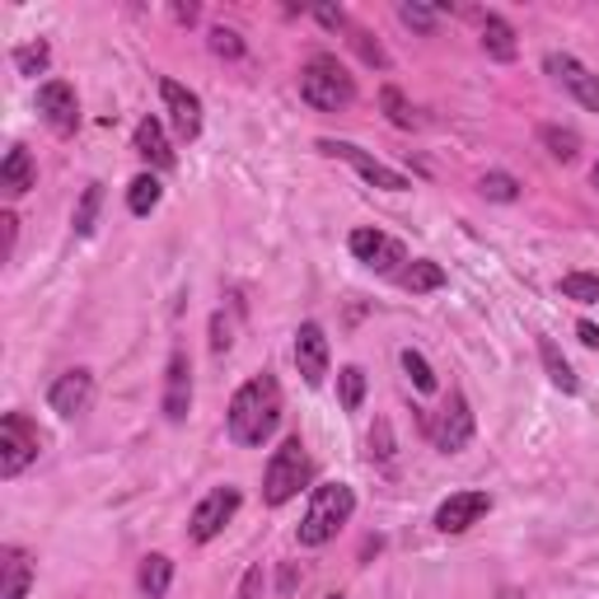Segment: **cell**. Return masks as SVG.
Instances as JSON below:
<instances>
[{
	"instance_id": "7",
	"label": "cell",
	"mask_w": 599,
	"mask_h": 599,
	"mask_svg": "<svg viewBox=\"0 0 599 599\" xmlns=\"http://www.w3.org/2000/svg\"><path fill=\"white\" fill-rule=\"evenodd\" d=\"M240 487H211L207 497L197 501L193 519H187V534H193V543H211L220 529L234 519V511H240Z\"/></svg>"
},
{
	"instance_id": "3",
	"label": "cell",
	"mask_w": 599,
	"mask_h": 599,
	"mask_svg": "<svg viewBox=\"0 0 599 599\" xmlns=\"http://www.w3.org/2000/svg\"><path fill=\"white\" fill-rule=\"evenodd\" d=\"M300 99H305L314 113H338V108H352L356 81L338 66V57L319 52L305 71H300Z\"/></svg>"
},
{
	"instance_id": "31",
	"label": "cell",
	"mask_w": 599,
	"mask_h": 599,
	"mask_svg": "<svg viewBox=\"0 0 599 599\" xmlns=\"http://www.w3.org/2000/svg\"><path fill=\"white\" fill-rule=\"evenodd\" d=\"M399 20H403L407 28H417V34H436L440 10H431V5H417V0H403V5H399Z\"/></svg>"
},
{
	"instance_id": "18",
	"label": "cell",
	"mask_w": 599,
	"mask_h": 599,
	"mask_svg": "<svg viewBox=\"0 0 599 599\" xmlns=\"http://www.w3.org/2000/svg\"><path fill=\"white\" fill-rule=\"evenodd\" d=\"M136 155L155 169H173V150H169V136L160 127V118H146L136 127Z\"/></svg>"
},
{
	"instance_id": "15",
	"label": "cell",
	"mask_w": 599,
	"mask_h": 599,
	"mask_svg": "<svg viewBox=\"0 0 599 599\" xmlns=\"http://www.w3.org/2000/svg\"><path fill=\"white\" fill-rule=\"evenodd\" d=\"M468 440H473V413H468V399L454 389L450 407L436 421V445H440V454H460V450H468Z\"/></svg>"
},
{
	"instance_id": "25",
	"label": "cell",
	"mask_w": 599,
	"mask_h": 599,
	"mask_svg": "<svg viewBox=\"0 0 599 599\" xmlns=\"http://www.w3.org/2000/svg\"><path fill=\"white\" fill-rule=\"evenodd\" d=\"M403 286L413 291V295H421V291H440V286H445V267L431 262V258H417V262L403 272Z\"/></svg>"
},
{
	"instance_id": "40",
	"label": "cell",
	"mask_w": 599,
	"mask_h": 599,
	"mask_svg": "<svg viewBox=\"0 0 599 599\" xmlns=\"http://www.w3.org/2000/svg\"><path fill=\"white\" fill-rule=\"evenodd\" d=\"M576 333H580V342H586V346H595V352H599V328H595V323H586V319H580V323H576Z\"/></svg>"
},
{
	"instance_id": "26",
	"label": "cell",
	"mask_w": 599,
	"mask_h": 599,
	"mask_svg": "<svg viewBox=\"0 0 599 599\" xmlns=\"http://www.w3.org/2000/svg\"><path fill=\"white\" fill-rule=\"evenodd\" d=\"M380 108H384V118H389L399 132H413V127H417V113H413V103L403 99L399 85H384V89H380Z\"/></svg>"
},
{
	"instance_id": "13",
	"label": "cell",
	"mask_w": 599,
	"mask_h": 599,
	"mask_svg": "<svg viewBox=\"0 0 599 599\" xmlns=\"http://www.w3.org/2000/svg\"><path fill=\"white\" fill-rule=\"evenodd\" d=\"M160 99L169 108V122H173V132H179V140H197L201 136V99L197 94L179 81H160Z\"/></svg>"
},
{
	"instance_id": "35",
	"label": "cell",
	"mask_w": 599,
	"mask_h": 599,
	"mask_svg": "<svg viewBox=\"0 0 599 599\" xmlns=\"http://www.w3.org/2000/svg\"><path fill=\"white\" fill-rule=\"evenodd\" d=\"M211 52L225 57V61H240L244 57V38L234 28H211Z\"/></svg>"
},
{
	"instance_id": "20",
	"label": "cell",
	"mask_w": 599,
	"mask_h": 599,
	"mask_svg": "<svg viewBox=\"0 0 599 599\" xmlns=\"http://www.w3.org/2000/svg\"><path fill=\"white\" fill-rule=\"evenodd\" d=\"M0 572H5V586H0V599H28V586H34V562H28L20 548H10L5 562H0Z\"/></svg>"
},
{
	"instance_id": "1",
	"label": "cell",
	"mask_w": 599,
	"mask_h": 599,
	"mask_svg": "<svg viewBox=\"0 0 599 599\" xmlns=\"http://www.w3.org/2000/svg\"><path fill=\"white\" fill-rule=\"evenodd\" d=\"M225 421H230V440H234V445H244V450L262 445V440L277 431V421H281V384H277V375L262 370L248 384L234 389Z\"/></svg>"
},
{
	"instance_id": "24",
	"label": "cell",
	"mask_w": 599,
	"mask_h": 599,
	"mask_svg": "<svg viewBox=\"0 0 599 599\" xmlns=\"http://www.w3.org/2000/svg\"><path fill=\"white\" fill-rule=\"evenodd\" d=\"M160 197H164L160 179H155V173H140V179H132V187H127V211L132 216H150L155 207H160Z\"/></svg>"
},
{
	"instance_id": "8",
	"label": "cell",
	"mask_w": 599,
	"mask_h": 599,
	"mask_svg": "<svg viewBox=\"0 0 599 599\" xmlns=\"http://www.w3.org/2000/svg\"><path fill=\"white\" fill-rule=\"evenodd\" d=\"M548 75H553V81L572 94L580 108L599 113V75L586 66V61H576V57H566V52H553V57H548Z\"/></svg>"
},
{
	"instance_id": "23",
	"label": "cell",
	"mask_w": 599,
	"mask_h": 599,
	"mask_svg": "<svg viewBox=\"0 0 599 599\" xmlns=\"http://www.w3.org/2000/svg\"><path fill=\"white\" fill-rule=\"evenodd\" d=\"M539 140H543V150L553 155V160H562V164H572L576 155H580V136L572 127H558V122H543Z\"/></svg>"
},
{
	"instance_id": "21",
	"label": "cell",
	"mask_w": 599,
	"mask_h": 599,
	"mask_svg": "<svg viewBox=\"0 0 599 599\" xmlns=\"http://www.w3.org/2000/svg\"><path fill=\"white\" fill-rule=\"evenodd\" d=\"M539 360H543V370H548V380H553V389H562V393H580V380H576L572 360L558 352L553 338H539Z\"/></svg>"
},
{
	"instance_id": "2",
	"label": "cell",
	"mask_w": 599,
	"mask_h": 599,
	"mask_svg": "<svg viewBox=\"0 0 599 599\" xmlns=\"http://www.w3.org/2000/svg\"><path fill=\"white\" fill-rule=\"evenodd\" d=\"M352 511H356V492L346 482L314 487L309 511H305V519H300V543H305V548H323L346 525V519H352Z\"/></svg>"
},
{
	"instance_id": "12",
	"label": "cell",
	"mask_w": 599,
	"mask_h": 599,
	"mask_svg": "<svg viewBox=\"0 0 599 599\" xmlns=\"http://www.w3.org/2000/svg\"><path fill=\"white\" fill-rule=\"evenodd\" d=\"M94 399V375L85 366H75L66 375H57L52 389H47V407H52L57 417H75V413H85Z\"/></svg>"
},
{
	"instance_id": "11",
	"label": "cell",
	"mask_w": 599,
	"mask_h": 599,
	"mask_svg": "<svg viewBox=\"0 0 599 599\" xmlns=\"http://www.w3.org/2000/svg\"><path fill=\"white\" fill-rule=\"evenodd\" d=\"M295 370H300V380H305L309 389L323 384V375H328V333L319 323H300L295 328Z\"/></svg>"
},
{
	"instance_id": "29",
	"label": "cell",
	"mask_w": 599,
	"mask_h": 599,
	"mask_svg": "<svg viewBox=\"0 0 599 599\" xmlns=\"http://www.w3.org/2000/svg\"><path fill=\"white\" fill-rule=\"evenodd\" d=\"M47 61H52V47H47L42 38H38V42L14 47V71H20V75H42V71H47Z\"/></svg>"
},
{
	"instance_id": "22",
	"label": "cell",
	"mask_w": 599,
	"mask_h": 599,
	"mask_svg": "<svg viewBox=\"0 0 599 599\" xmlns=\"http://www.w3.org/2000/svg\"><path fill=\"white\" fill-rule=\"evenodd\" d=\"M136 580H140V595H146V599H164L169 586H173V562L164 553H150L146 562H140Z\"/></svg>"
},
{
	"instance_id": "14",
	"label": "cell",
	"mask_w": 599,
	"mask_h": 599,
	"mask_svg": "<svg viewBox=\"0 0 599 599\" xmlns=\"http://www.w3.org/2000/svg\"><path fill=\"white\" fill-rule=\"evenodd\" d=\"M487 511H492V497H487V492H454V497L440 501L436 529H440V534H464V529L478 525Z\"/></svg>"
},
{
	"instance_id": "6",
	"label": "cell",
	"mask_w": 599,
	"mask_h": 599,
	"mask_svg": "<svg viewBox=\"0 0 599 599\" xmlns=\"http://www.w3.org/2000/svg\"><path fill=\"white\" fill-rule=\"evenodd\" d=\"M319 150H323V155H333V160H346V164H352L370 187H380V193H407V187H413V179H407V173L380 164L375 155H366L360 146H352V140H319Z\"/></svg>"
},
{
	"instance_id": "32",
	"label": "cell",
	"mask_w": 599,
	"mask_h": 599,
	"mask_svg": "<svg viewBox=\"0 0 599 599\" xmlns=\"http://www.w3.org/2000/svg\"><path fill=\"white\" fill-rule=\"evenodd\" d=\"M403 370H407V380L417 384V393H431V389H436V370L427 366V356L413 352V346L403 352Z\"/></svg>"
},
{
	"instance_id": "19",
	"label": "cell",
	"mask_w": 599,
	"mask_h": 599,
	"mask_svg": "<svg viewBox=\"0 0 599 599\" xmlns=\"http://www.w3.org/2000/svg\"><path fill=\"white\" fill-rule=\"evenodd\" d=\"M482 52L492 61H515V52H519L515 28L501 20V14H482Z\"/></svg>"
},
{
	"instance_id": "43",
	"label": "cell",
	"mask_w": 599,
	"mask_h": 599,
	"mask_svg": "<svg viewBox=\"0 0 599 599\" xmlns=\"http://www.w3.org/2000/svg\"><path fill=\"white\" fill-rule=\"evenodd\" d=\"M590 183H595V187H599V164H595V169H590Z\"/></svg>"
},
{
	"instance_id": "33",
	"label": "cell",
	"mask_w": 599,
	"mask_h": 599,
	"mask_svg": "<svg viewBox=\"0 0 599 599\" xmlns=\"http://www.w3.org/2000/svg\"><path fill=\"white\" fill-rule=\"evenodd\" d=\"M352 47H356V57L366 61V66H375V71H389V52H384V47L366 34V28H352Z\"/></svg>"
},
{
	"instance_id": "17",
	"label": "cell",
	"mask_w": 599,
	"mask_h": 599,
	"mask_svg": "<svg viewBox=\"0 0 599 599\" xmlns=\"http://www.w3.org/2000/svg\"><path fill=\"white\" fill-rule=\"evenodd\" d=\"M34 183H38V169H34L28 146H10L5 164H0V187H5V197H24Z\"/></svg>"
},
{
	"instance_id": "27",
	"label": "cell",
	"mask_w": 599,
	"mask_h": 599,
	"mask_svg": "<svg viewBox=\"0 0 599 599\" xmlns=\"http://www.w3.org/2000/svg\"><path fill=\"white\" fill-rule=\"evenodd\" d=\"M338 399L346 413H360V403H366V370L360 366H342L338 370Z\"/></svg>"
},
{
	"instance_id": "39",
	"label": "cell",
	"mask_w": 599,
	"mask_h": 599,
	"mask_svg": "<svg viewBox=\"0 0 599 599\" xmlns=\"http://www.w3.org/2000/svg\"><path fill=\"white\" fill-rule=\"evenodd\" d=\"M216 338H211V346H216V352H230V328H225V319H220V314H216Z\"/></svg>"
},
{
	"instance_id": "16",
	"label": "cell",
	"mask_w": 599,
	"mask_h": 599,
	"mask_svg": "<svg viewBox=\"0 0 599 599\" xmlns=\"http://www.w3.org/2000/svg\"><path fill=\"white\" fill-rule=\"evenodd\" d=\"M187 407H193V360H187V352H173L164 366V417L183 421Z\"/></svg>"
},
{
	"instance_id": "30",
	"label": "cell",
	"mask_w": 599,
	"mask_h": 599,
	"mask_svg": "<svg viewBox=\"0 0 599 599\" xmlns=\"http://www.w3.org/2000/svg\"><path fill=\"white\" fill-rule=\"evenodd\" d=\"M562 295L576 305H599V277L595 272H566L562 277Z\"/></svg>"
},
{
	"instance_id": "28",
	"label": "cell",
	"mask_w": 599,
	"mask_h": 599,
	"mask_svg": "<svg viewBox=\"0 0 599 599\" xmlns=\"http://www.w3.org/2000/svg\"><path fill=\"white\" fill-rule=\"evenodd\" d=\"M99 207H103V183H89L81 193V207H75V234H94V220H99Z\"/></svg>"
},
{
	"instance_id": "10",
	"label": "cell",
	"mask_w": 599,
	"mask_h": 599,
	"mask_svg": "<svg viewBox=\"0 0 599 599\" xmlns=\"http://www.w3.org/2000/svg\"><path fill=\"white\" fill-rule=\"evenodd\" d=\"M38 113L57 136H71L81 127V103H75V89L66 81H47L38 89Z\"/></svg>"
},
{
	"instance_id": "36",
	"label": "cell",
	"mask_w": 599,
	"mask_h": 599,
	"mask_svg": "<svg viewBox=\"0 0 599 599\" xmlns=\"http://www.w3.org/2000/svg\"><path fill=\"white\" fill-rule=\"evenodd\" d=\"M267 580H262V566H248L244 572V586H240V599H262Z\"/></svg>"
},
{
	"instance_id": "38",
	"label": "cell",
	"mask_w": 599,
	"mask_h": 599,
	"mask_svg": "<svg viewBox=\"0 0 599 599\" xmlns=\"http://www.w3.org/2000/svg\"><path fill=\"white\" fill-rule=\"evenodd\" d=\"M0 225H5V258H10L14 254V240H20V220L5 211V216H0Z\"/></svg>"
},
{
	"instance_id": "41",
	"label": "cell",
	"mask_w": 599,
	"mask_h": 599,
	"mask_svg": "<svg viewBox=\"0 0 599 599\" xmlns=\"http://www.w3.org/2000/svg\"><path fill=\"white\" fill-rule=\"evenodd\" d=\"M173 20H179V24H197V5H173Z\"/></svg>"
},
{
	"instance_id": "37",
	"label": "cell",
	"mask_w": 599,
	"mask_h": 599,
	"mask_svg": "<svg viewBox=\"0 0 599 599\" xmlns=\"http://www.w3.org/2000/svg\"><path fill=\"white\" fill-rule=\"evenodd\" d=\"M314 20H319V24L328 28V34H342V28H346V14L333 10V5H319V10H314Z\"/></svg>"
},
{
	"instance_id": "42",
	"label": "cell",
	"mask_w": 599,
	"mask_h": 599,
	"mask_svg": "<svg viewBox=\"0 0 599 599\" xmlns=\"http://www.w3.org/2000/svg\"><path fill=\"white\" fill-rule=\"evenodd\" d=\"M295 580H300L295 566H281V595H291V590H295Z\"/></svg>"
},
{
	"instance_id": "34",
	"label": "cell",
	"mask_w": 599,
	"mask_h": 599,
	"mask_svg": "<svg viewBox=\"0 0 599 599\" xmlns=\"http://www.w3.org/2000/svg\"><path fill=\"white\" fill-rule=\"evenodd\" d=\"M482 197H492V201H515L519 197V183L511 179V173H501V169H492V173H482Z\"/></svg>"
},
{
	"instance_id": "44",
	"label": "cell",
	"mask_w": 599,
	"mask_h": 599,
	"mask_svg": "<svg viewBox=\"0 0 599 599\" xmlns=\"http://www.w3.org/2000/svg\"><path fill=\"white\" fill-rule=\"evenodd\" d=\"M323 599H342V595H323Z\"/></svg>"
},
{
	"instance_id": "9",
	"label": "cell",
	"mask_w": 599,
	"mask_h": 599,
	"mask_svg": "<svg viewBox=\"0 0 599 599\" xmlns=\"http://www.w3.org/2000/svg\"><path fill=\"white\" fill-rule=\"evenodd\" d=\"M346 248H352L356 262H366L370 272H393L399 262H407V248L399 240H389L384 230H352Z\"/></svg>"
},
{
	"instance_id": "5",
	"label": "cell",
	"mask_w": 599,
	"mask_h": 599,
	"mask_svg": "<svg viewBox=\"0 0 599 599\" xmlns=\"http://www.w3.org/2000/svg\"><path fill=\"white\" fill-rule=\"evenodd\" d=\"M42 436L24 413H5L0 421V478H20V473L38 460Z\"/></svg>"
},
{
	"instance_id": "4",
	"label": "cell",
	"mask_w": 599,
	"mask_h": 599,
	"mask_svg": "<svg viewBox=\"0 0 599 599\" xmlns=\"http://www.w3.org/2000/svg\"><path fill=\"white\" fill-rule=\"evenodd\" d=\"M309 450L300 436H286L281 445L272 450V460H267V473H262V501L267 506H286L291 497H300V487L309 482Z\"/></svg>"
}]
</instances>
